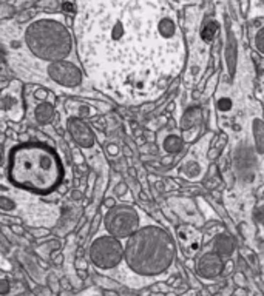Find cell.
Here are the masks:
<instances>
[{
  "mask_svg": "<svg viewBox=\"0 0 264 296\" xmlns=\"http://www.w3.org/2000/svg\"><path fill=\"white\" fill-rule=\"evenodd\" d=\"M79 56L88 79L121 104L163 96L186 65V43L165 0H80Z\"/></svg>",
  "mask_w": 264,
  "mask_h": 296,
  "instance_id": "6da1fadb",
  "label": "cell"
},
{
  "mask_svg": "<svg viewBox=\"0 0 264 296\" xmlns=\"http://www.w3.org/2000/svg\"><path fill=\"white\" fill-rule=\"evenodd\" d=\"M125 245L124 263L139 276L164 275L173 266L176 247L173 237L159 224L147 218L142 227L132 235Z\"/></svg>",
  "mask_w": 264,
  "mask_h": 296,
  "instance_id": "7a4b0ae2",
  "label": "cell"
},
{
  "mask_svg": "<svg viewBox=\"0 0 264 296\" xmlns=\"http://www.w3.org/2000/svg\"><path fill=\"white\" fill-rule=\"evenodd\" d=\"M11 184L34 193L53 191L64 176V168L51 148L40 144H22L9 156Z\"/></svg>",
  "mask_w": 264,
  "mask_h": 296,
  "instance_id": "3957f363",
  "label": "cell"
},
{
  "mask_svg": "<svg viewBox=\"0 0 264 296\" xmlns=\"http://www.w3.org/2000/svg\"><path fill=\"white\" fill-rule=\"evenodd\" d=\"M24 43L37 60H73V36L62 16H42L30 22L24 31Z\"/></svg>",
  "mask_w": 264,
  "mask_h": 296,
  "instance_id": "277c9868",
  "label": "cell"
},
{
  "mask_svg": "<svg viewBox=\"0 0 264 296\" xmlns=\"http://www.w3.org/2000/svg\"><path fill=\"white\" fill-rule=\"evenodd\" d=\"M147 216L134 206L121 204L108 208L104 216V227L108 235L118 239H129L141 229Z\"/></svg>",
  "mask_w": 264,
  "mask_h": 296,
  "instance_id": "5b68a950",
  "label": "cell"
},
{
  "mask_svg": "<svg viewBox=\"0 0 264 296\" xmlns=\"http://www.w3.org/2000/svg\"><path fill=\"white\" fill-rule=\"evenodd\" d=\"M125 245L111 235H99L90 245V259L99 270H113L124 263Z\"/></svg>",
  "mask_w": 264,
  "mask_h": 296,
  "instance_id": "8992f818",
  "label": "cell"
},
{
  "mask_svg": "<svg viewBox=\"0 0 264 296\" xmlns=\"http://www.w3.org/2000/svg\"><path fill=\"white\" fill-rule=\"evenodd\" d=\"M210 139V134L204 136L198 144L193 145L189 154L184 157V161L179 167V175L184 179L190 182H198L204 178L205 170H207V147Z\"/></svg>",
  "mask_w": 264,
  "mask_h": 296,
  "instance_id": "52a82bcc",
  "label": "cell"
},
{
  "mask_svg": "<svg viewBox=\"0 0 264 296\" xmlns=\"http://www.w3.org/2000/svg\"><path fill=\"white\" fill-rule=\"evenodd\" d=\"M45 73L53 84L62 88H77L84 82V73L74 60L50 62Z\"/></svg>",
  "mask_w": 264,
  "mask_h": 296,
  "instance_id": "ba28073f",
  "label": "cell"
},
{
  "mask_svg": "<svg viewBox=\"0 0 264 296\" xmlns=\"http://www.w3.org/2000/svg\"><path fill=\"white\" fill-rule=\"evenodd\" d=\"M0 108H2V118L20 122L25 115L24 99H22V85L19 81H13L8 87L2 89L0 96Z\"/></svg>",
  "mask_w": 264,
  "mask_h": 296,
  "instance_id": "9c48e42d",
  "label": "cell"
},
{
  "mask_svg": "<svg viewBox=\"0 0 264 296\" xmlns=\"http://www.w3.org/2000/svg\"><path fill=\"white\" fill-rule=\"evenodd\" d=\"M176 241L181 248L182 255L192 259L197 256V253L201 250L202 244V235L195 229L193 225L184 224L176 229Z\"/></svg>",
  "mask_w": 264,
  "mask_h": 296,
  "instance_id": "30bf717a",
  "label": "cell"
},
{
  "mask_svg": "<svg viewBox=\"0 0 264 296\" xmlns=\"http://www.w3.org/2000/svg\"><path fill=\"white\" fill-rule=\"evenodd\" d=\"M224 270V258L210 250L199 256L197 261V273L204 279H215Z\"/></svg>",
  "mask_w": 264,
  "mask_h": 296,
  "instance_id": "8fae6325",
  "label": "cell"
},
{
  "mask_svg": "<svg viewBox=\"0 0 264 296\" xmlns=\"http://www.w3.org/2000/svg\"><path fill=\"white\" fill-rule=\"evenodd\" d=\"M66 128L73 136V139L82 147V148H91L95 145V134L90 130L87 123H84L77 118H70L66 120Z\"/></svg>",
  "mask_w": 264,
  "mask_h": 296,
  "instance_id": "7c38bea8",
  "label": "cell"
},
{
  "mask_svg": "<svg viewBox=\"0 0 264 296\" xmlns=\"http://www.w3.org/2000/svg\"><path fill=\"white\" fill-rule=\"evenodd\" d=\"M184 138H181V134L178 130H164L163 133L159 134V147L161 150L164 153H168V154H176L182 150V147H184Z\"/></svg>",
  "mask_w": 264,
  "mask_h": 296,
  "instance_id": "4fadbf2b",
  "label": "cell"
},
{
  "mask_svg": "<svg viewBox=\"0 0 264 296\" xmlns=\"http://www.w3.org/2000/svg\"><path fill=\"white\" fill-rule=\"evenodd\" d=\"M212 250L213 252H216L218 255H220L221 258H229L232 253H233V241H232V237L229 236V235H218L215 239H213V242H212Z\"/></svg>",
  "mask_w": 264,
  "mask_h": 296,
  "instance_id": "5bb4252c",
  "label": "cell"
},
{
  "mask_svg": "<svg viewBox=\"0 0 264 296\" xmlns=\"http://www.w3.org/2000/svg\"><path fill=\"white\" fill-rule=\"evenodd\" d=\"M201 123V113L198 108H192L186 113V116L182 118V128L187 130V133H197Z\"/></svg>",
  "mask_w": 264,
  "mask_h": 296,
  "instance_id": "9a60e30c",
  "label": "cell"
},
{
  "mask_svg": "<svg viewBox=\"0 0 264 296\" xmlns=\"http://www.w3.org/2000/svg\"><path fill=\"white\" fill-rule=\"evenodd\" d=\"M34 118H36V120L40 125H45V123L51 122V119L54 118L53 104H48V102H42V104H39L36 107V110H34Z\"/></svg>",
  "mask_w": 264,
  "mask_h": 296,
  "instance_id": "2e32d148",
  "label": "cell"
},
{
  "mask_svg": "<svg viewBox=\"0 0 264 296\" xmlns=\"http://www.w3.org/2000/svg\"><path fill=\"white\" fill-rule=\"evenodd\" d=\"M216 31H218V25L215 24L213 20H210L207 25H204L201 36H202V39H204L205 42H210V40L213 39V36L216 34Z\"/></svg>",
  "mask_w": 264,
  "mask_h": 296,
  "instance_id": "e0dca14e",
  "label": "cell"
},
{
  "mask_svg": "<svg viewBox=\"0 0 264 296\" xmlns=\"http://www.w3.org/2000/svg\"><path fill=\"white\" fill-rule=\"evenodd\" d=\"M254 45H255V50L264 56V27L261 30L257 31L255 34V39H254Z\"/></svg>",
  "mask_w": 264,
  "mask_h": 296,
  "instance_id": "ac0fdd59",
  "label": "cell"
},
{
  "mask_svg": "<svg viewBox=\"0 0 264 296\" xmlns=\"http://www.w3.org/2000/svg\"><path fill=\"white\" fill-rule=\"evenodd\" d=\"M255 219L258 222V225L261 227V229H264V201L260 204V206L257 207L255 210Z\"/></svg>",
  "mask_w": 264,
  "mask_h": 296,
  "instance_id": "d6986e66",
  "label": "cell"
},
{
  "mask_svg": "<svg viewBox=\"0 0 264 296\" xmlns=\"http://www.w3.org/2000/svg\"><path fill=\"white\" fill-rule=\"evenodd\" d=\"M0 286H2V289H0V292H2V295H6L8 290H9V284L6 279H2V282H0Z\"/></svg>",
  "mask_w": 264,
  "mask_h": 296,
  "instance_id": "ffe728a7",
  "label": "cell"
},
{
  "mask_svg": "<svg viewBox=\"0 0 264 296\" xmlns=\"http://www.w3.org/2000/svg\"><path fill=\"white\" fill-rule=\"evenodd\" d=\"M232 296H247V293H246V290H243V289H238V290L233 292Z\"/></svg>",
  "mask_w": 264,
  "mask_h": 296,
  "instance_id": "44dd1931",
  "label": "cell"
},
{
  "mask_svg": "<svg viewBox=\"0 0 264 296\" xmlns=\"http://www.w3.org/2000/svg\"><path fill=\"white\" fill-rule=\"evenodd\" d=\"M105 295H107V296H118V295H116V293H110V292H107V293H105Z\"/></svg>",
  "mask_w": 264,
  "mask_h": 296,
  "instance_id": "7402d4cb",
  "label": "cell"
}]
</instances>
